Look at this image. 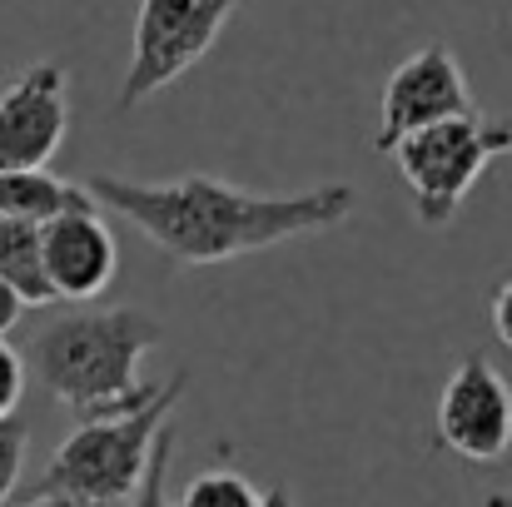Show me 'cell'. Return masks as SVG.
Masks as SVG:
<instances>
[{
  "label": "cell",
  "mask_w": 512,
  "mask_h": 507,
  "mask_svg": "<svg viewBox=\"0 0 512 507\" xmlns=\"http://www.w3.org/2000/svg\"><path fill=\"white\" fill-rule=\"evenodd\" d=\"M100 209L130 219L174 264L204 269L239 254H259L304 234L343 224L358 204L353 184H314L304 194H249L214 174H184L170 184H140L120 174H90L85 184Z\"/></svg>",
  "instance_id": "cell-1"
},
{
  "label": "cell",
  "mask_w": 512,
  "mask_h": 507,
  "mask_svg": "<svg viewBox=\"0 0 512 507\" xmlns=\"http://www.w3.org/2000/svg\"><path fill=\"white\" fill-rule=\"evenodd\" d=\"M160 338V319L140 309L65 314L30 338L25 363L45 393L75 413V423H100L125 418L160 393V383H140V358Z\"/></svg>",
  "instance_id": "cell-2"
},
{
  "label": "cell",
  "mask_w": 512,
  "mask_h": 507,
  "mask_svg": "<svg viewBox=\"0 0 512 507\" xmlns=\"http://www.w3.org/2000/svg\"><path fill=\"white\" fill-rule=\"evenodd\" d=\"M184 398V378L174 373L160 383V393L125 413V418H100V423H75V433L55 448L50 468L40 473L45 498H70L75 507H130L160 428Z\"/></svg>",
  "instance_id": "cell-3"
},
{
  "label": "cell",
  "mask_w": 512,
  "mask_h": 507,
  "mask_svg": "<svg viewBox=\"0 0 512 507\" xmlns=\"http://www.w3.org/2000/svg\"><path fill=\"white\" fill-rule=\"evenodd\" d=\"M388 155L403 174V184L413 189L418 224L443 229L458 219V209H463L468 189L483 179V169L498 155H512V120H493V115L473 110V115L438 120V125L403 135Z\"/></svg>",
  "instance_id": "cell-4"
},
{
  "label": "cell",
  "mask_w": 512,
  "mask_h": 507,
  "mask_svg": "<svg viewBox=\"0 0 512 507\" xmlns=\"http://www.w3.org/2000/svg\"><path fill=\"white\" fill-rule=\"evenodd\" d=\"M249 0H140L135 10V40H130V70L120 85L115 110H140L150 95L174 85L184 70H194L219 30L244 10Z\"/></svg>",
  "instance_id": "cell-5"
},
{
  "label": "cell",
  "mask_w": 512,
  "mask_h": 507,
  "mask_svg": "<svg viewBox=\"0 0 512 507\" xmlns=\"http://www.w3.org/2000/svg\"><path fill=\"white\" fill-rule=\"evenodd\" d=\"M473 90L468 75L458 65V55L443 40H428L423 50H413L388 80H383V105H378V135L373 150L388 155L403 135L438 125V120H458L473 115Z\"/></svg>",
  "instance_id": "cell-6"
},
{
  "label": "cell",
  "mask_w": 512,
  "mask_h": 507,
  "mask_svg": "<svg viewBox=\"0 0 512 507\" xmlns=\"http://www.w3.org/2000/svg\"><path fill=\"white\" fill-rule=\"evenodd\" d=\"M438 438L468 463H498L512 448V383L483 358H463L438 393Z\"/></svg>",
  "instance_id": "cell-7"
},
{
  "label": "cell",
  "mask_w": 512,
  "mask_h": 507,
  "mask_svg": "<svg viewBox=\"0 0 512 507\" xmlns=\"http://www.w3.org/2000/svg\"><path fill=\"white\" fill-rule=\"evenodd\" d=\"M70 130V75L60 60L25 65L0 90V169H45Z\"/></svg>",
  "instance_id": "cell-8"
},
{
  "label": "cell",
  "mask_w": 512,
  "mask_h": 507,
  "mask_svg": "<svg viewBox=\"0 0 512 507\" xmlns=\"http://www.w3.org/2000/svg\"><path fill=\"white\" fill-rule=\"evenodd\" d=\"M40 249H45V274L55 284L60 299H95L110 289L115 269H120V244L100 214V204L85 209H65L55 219L40 224Z\"/></svg>",
  "instance_id": "cell-9"
},
{
  "label": "cell",
  "mask_w": 512,
  "mask_h": 507,
  "mask_svg": "<svg viewBox=\"0 0 512 507\" xmlns=\"http://www.w3.org/2000/svg\"><path fill=\"white\" fill-rule=\"evenodd\" d=\"M85 204H95V194L50 169H0V219L45 224V219H55L65 209H85Z\"/></svg>",
  "instance_id": "cell-10"
},
{
  "label": "cell",
  "mask_w": 512,
  "mask_h": 507,
  "mask_svg": "<svg viewBox=\"0 0 512 507\" xmlns=\"http://www.w3.org/2000/svg\"><path fill=\"white\" fill-rule=\"evenodd\" d=\"M0 279L20 294L25 309L60 304V294H55V284L45 274L40 224H30V219H0Z\"/></svg>",
  "instance_id": "cell-11"
},
{
  "label": "cell",
  "mask_w": 512,
  "mask_h": 507,
  "mask_svg": "<svg viewBox=\"0 0 512 507\" xmlns=\"http://www.w3.org/2000/svg\"><path fill=\"white\" fill-rule=\"evenodd\" d=\"M259 503H264V493L239 468H229V463L189 478V488L179 498V507H259Z\"/></svg>",
  "instance_id": "cell-12"
},
{
  "label": "cell",
  "mask_w": 512,
  "mask_h": 507,
  "mask_svg": "<svg viewBox=\"0 0 512 507\" xmlns=\"http://www.w3.org/2000/svg\"><path fill=\"white\" fill-rule=\"evenodd\" d=\"M170 458H174V428L165 423V428H160V438H155V448H150V468H145V478H140V488H135L130 507H174L170 493H165Z\"/></svg>",
  "instance_id": "cell-13"
},
{
  "label": "cell",
  "mask_w": 512,
  "mask_h": 507,
  "mask_svg": "<svg viewBox=\"0 0 512 507\" xmlns=\"http://www.w3.org/2000/svg\"><path fill=\"white\" fill-rule=\"evenodd\" d=\"M25 448H30V423L25 418H0V507L10 503L20 468H25Z\"/></svg>",
  "instance_id": "cell-14"
},
{
  "label": "cell",
  "mask_w": 512,
  "mask_h": 507,
  "mask_svg": "<svg viewBox=\"0 0 512 507\" xmlns=\"http://www.w3.org/2000/svg\"><path fill=\"white\" fill-rule=\"evenodd\" d=\"M25 398V358L0 338V418H10Z\"/></svg>",
  "instance_id": "cell-15"
},
{
  "label": "cell",
  "mask_w": 512,
  "mask_h": 507,
  "mask_svg": "<svg viewBox=\"0 0 512 507\" xmlns=\"http://www.w3.org/2000/svg\"><path fill=\"white\" fill-rule=\"evenodd\" d=\"M493 334L503 348H512V279H503L493 294Z\"/></svg>",
  "instance_id": "cell-16"
},
{
  "label": "cell",
  "mask_w": 512,
  "mask_h": 507,
  "mask_svg": "<svg viewBox=\"0 0 512 507\" xmlns=\"http://www.w3.org/2000/svg\"><path fill=\"white\" fill-rule=\"evenodd\" d=\"M20 314H25L20 294H15V289H10V284L0 279V338H5L10 329H15V324H20Z\"/></svg>",
  "instance_id": "cell-17"
},
{
  "label": "cell",
  "mask_w": 512,
  "mask_h": 507,
  "mask_svg": "<svg viewBox=\"0 0 512 507\" xmlns=\"http://www.w3.org/2000/svg\"><path fill=\"white\" fill-rule=\"evenodd\" d=\"M259 507H299V503H294V493H289V488H269Z\"/></svg>",
  "instance_id": "cell-18"
},
{
  "label": "cell",
  "mask_w": 512,
  "mask_h": 507,
  "mask_svg": "<svg viewBox=\"0 0 512 507\" xmlns=\"http://www.w3.org/2000/svg\"><path fill=\"white\" fill-rule=\"evenodd\" d=\"M30 507H75V503H70V498H45V493H40Z\"/></svg>",
  "instance_id": "cell-19"
},
{
  "label": "cell",
  "mask_w": 512,
  "mask_h": 507,
  "mask_svg": "<svg viewBox=\"0 0 512 507\" xmlns=\"http://www.w3.org/2000/svg\"><path fill=\"white\" fill-rule=\"evenodd\" d=\"M483 507H512V498H508V493H493V498H488Z\"/></svg>",
  "instance_id": "cell-20"
}]
</instances>
